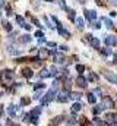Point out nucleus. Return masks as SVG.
<instances>
[{"label":"nucleus","instance_id":"nucleus-1","mask_svg":"<svg viewBox=\"0 0 117 126\" xmlns=\"http://www.w3.org/2000/svg\"><path fill=\"white\" fill-rule=\"evenodd\" d=\"M54 95H56V90H53V88H51V90H48V91H47V94H45V97H44V98H43V101H41V103H43V106H47V104L54 98Z\"/></svg>","mask_w":117,"mask_h":126},{"label":"nucleus","instance_id":"nucleus-2","mask_svg":"<svg viewBox=\"0 0 117 126\" xmlns=\"http://www.w3.org/2000/svg\"><path fill=\"white\" fill-rule=\"evenodd\" d=\"M104 76H105V79H108L111 84H117V76L114 75V73H111V72L105 70V72H104Z\"/></svg>","mask_w":117,"mask_h":126},{"label":"nucleus","instance_id":"nucleus-3","mask_svg":"<svg viewBox=\"0 0 117 126\" xmlns=\"http://www.w3.org/2000/svg\"><path fill=\"white\" fill-rule=\"evenodd\" d=\"M104 43L107 46H117V40H116V37H113V35H107L104 38Z\"/></svg>","mask_w":117,"mask_h":126},{"label":"nucleus","instance_id":"nucleus-4","mask_svg":"<svg viewBox=\"0 0 117 126\" xmlns=\"http://www.w3.org/2000/svg\"><path fill=\"white\" fill-rule=\"evenodd\" d=\"M85 16H87L88 21L94 22V19L97 18V12H95V10H85Z\"/></svg>","mask_w":117,"mask_h":126},{"label":"nucleus","instance_id":"nucleus-5","mask_svg":"<svg viewBox=\"0 0 117 126\" xmlns=\"http://www.w3.org/2000/svg\"><path fill=\"white\" fill-rule=\"evenodd\" d=\"M57 30H58V32H60V34H61V35H63L64 38H69V37H70V32L66 31V30H64V28L61 27V24H58V25H57Z\"/></svg>","mask_w":117,"mask_h":126},{"label":"nucleus","instance_id":"nucleus-6","mask_svg":"<svg viewBox=\"0 0 117 126\" xmlns=\"http://www.w3.org/2000/svg\"><path fill=\"white\" fill-rule=\"evenodd\" d=\"M57 100L60 101V103H66V101H67V93H66V91L58 93L57 94Z\"/></svg>","mask_w":117,"mask_h":126},{"label":"nucleus","instance_id":"nucleus-7","mask_svg":"<svg viewBox=\"0 0 117 126\" xmlns=\"http://www.w3.org/2000/svg\"><path fill=\"white\" fill-rule=\"evenodd\" d=\"M76 82H78V85H79V87H82V88H85V87H87V79H85L84 76H79V78L76 79Z\"/></svg>","mask_w":117,"mask_h":126},{"label":"nucleus","instance_id":"nucleus-8","mask_svg":"<svg viewBox=\"0 0 117 126\" xmlns=\"http://www.w3.org/2000/svg\"><path fill=\"white\" fill-rule=\"evenodd\" d=\"M22 75H24L25 78H31V76H32V70H31L29 67H25V69L22 70Z\"/></svg>","mask_w":117,"mask_h":126},{"label":"nucleus","instance_id":"nucleus-9","mask_svg":"<svg viewBox=\"0 0 117 126\" xmlns=\"http://www.w3.org/2000/svg\"><path fill=\"white\" fill-rule=\"evenodd\" d=\"M82 107H84V106H82L81 103H75V104L72 106V110H73V111H79V110H82Z\"/></svg>","mask_w":117,"mask_h":126},{"label":"nucleus","instance_id":"nucleus-10","mask_svg":"<svg viewBox=\"0 0 117 126\" xmlns=\"http://www.w3.org/2000/svg\"><path fill=\"white\" fill-rule=\"evenodd\" d=\"M102 21H104V24H105V27H107L108 30H111V28H113V22H111V21H110L108 18H104Z\"/></svg>","mask_w":117,"mask_h":126},{"label":"nucleus","instance_id":"nucleus-11","mask_svg":"<svg viewBox=\"0 0 117 126\" xmlns=\"http://www.w3.org/2000/svg\"><path fill=\"white\" fill-rule=\"evenodd\" d=\"M84 24H85V22H84L82 18H78V19H76V25H78V28H84V27H85Z\"/></svg>","mask_w":117,"mask_h":126},{"label":"nucleus","instance_id":"nucleus-12","mask_svg":"<svg viewBox=\"0 0 117 126\" xmlns=\"http://www.w3.org/2000/svg\"><path fill=\"white\" fill-rule=\"evenodd\" d=\"M7 111H9V114H10V116H15V113H16L15 106H9V107H7Z\"/></svg>","mask_w":117,"mask_h":126},{"label":"nucleus","instance_id":"nucleus-13","mask_svg":"<svg viewBox=\"0 0 117 126\" xmlns=\"http://www.w3.org/2000/svg\"><path fill=\"white\" fill-rule=\"evenodd\" d=\"M16 22H18L21 27H24V25H25V21H24V18H22V16H16Z\"/></svg>","mask_w":117,"mask_h":126},{"label":"nucleus","instance_id":"nucleus-14","mask_svg":"<svg viewBox=\"0 0 117 126\" xmlns=\"http://www.w3.org/2000/svg\"><path fill=\"white\" fill-rule=\"evenodd\" d=\"M91 46H92V47H98V46H100V41H98L97 38H91Z\"/></svg>","mask_w":117,"mask_h":126},{"label":"nucleus","instance_id":"nucleus-15","mask_svg":"<svg viewBox=\"0 0 117 126\" xmlns=\"http://www.w3.org/2000/svg\"><path fill=\"white\" fill-rule=\"evenodd\" d=\"M50 75H51V73H50V72H48L47 69H44V70H43V72L40 73V76H41V78H47V76H50Z\"/></svg>","mask_w":117,"mask_h":126},{"label":"nucleus","instance_id":"nucleus-16","mask_svg":"<svg viewBox=\"0 0 117 126\" xmlns=\"http://www.w3.org/2000/svg\"><path fill=\"white\" fill-rule=\"evenodd\" d=\"M21 40H22V43H29V41H31V35H28V34H27V35H22Z\"/></svg>","mask_w":117,"mask_h":126},{"label":"nucleus","instance_id":"nucleus-17","mask_svg":"<svg viewBox=\"0 0 117 126\" xmlns=\"http://www.w3.org/2000/svg\"><path fill=\"white\" fill-rule=\"evenodd\" d=\"M3 27H4V30H6V31H12V25H10L9 22H6V21H4V22H3Z\"/></svg>","mask_w":117,"mask_h":126},{"label":"nucleus","instance_id":"nucleus-18","mask_svg":"<svg viewBox=\"0 0 117 126\" xmlns=\"http://www.w3.org/2000/svg\"><path fill=\"white\" fill-rule=\"evenodd\" d=\"M70 98H72V100H79V98H81V94H79V93H72V94H70Z\"/></svg>","mask_w":117,"mask_h":126},{"label":"nucleus","instance_id":"nucleus-19","mask_svg":"<svg viewBox=\"0 0 117 126\" xmlns=\"http://www.w3.org/2000/svg\"><path fill=\"white\" fill-rule=\"evenodd\" d=\"M88 101H89L91 104H94V103H95V95L94 94H88Z\"/></svg>","mask_w":117,"mask_h":126},{"label":"nucleus","instance_id":"nucleus-20","mask_svg":"<svg viewBox=\"0 0 117 126\" xmlns=\"http://www.w3.org/2000/svg\"><path fill=\"white\" fill-rule=\"evenodd\" d=\"M69 19H70V21H76V18H75V10H69Z\"/></svg>","mask_w":117,"mask_h":126},{"label":"nucleus","instance_id":"nucleus-21","mask_svg":"<svg viewBox=\"0 0 117 126\" xmlns=\"http://www.w3.org/2000/svg\"><path fill=\"white\" fill-rule=\"evenodd\" d=\"M100 111H101V107H100V106H95V107L92 109V113H94V114H98Z\"/></svg>","mask_w":117,"mask_h":126},{"label":"nucleus","instance_id":"nucleus-22","mask_svg":"<svg viewBox=\"0 0 117 126\" xmlns=\"http://www.w3.org/2000/svg\"><path fill=\"white\" fill-rule=\"evenodd\" d=\"M92 27H94L95 30H100V28H101V24H100L98 21H95V22H92Z\"/></svg>","mask_w":117,"mask_h":126},{"label":"nucleus","instance_id":"nucleus-23","mask_svg":"<svg viewBox=\"0 0 117 126\" xmlns=\"http://www.w3.org/2000/svg\"><path fill=\"white\" fill-rule=\"evenodd\" d=\"M40 88H44V84H41V82H37V84L34 85V90H40Z\"/></svg>","mask_w":117,"mask_h":126},{"label":"nucleus","instance_id":"nucleus-24","mask_svg":"<svg viewBox=\"0 0 117 126\" xmlns=\"http://www.w3.org/2000/svg\"><path fill=\"white\" fill-rule=\"evenodd\" d=\"M76 70H78V72H79V73H82V72H84V70H85V67H84V66H82V64H78V66H76Z\"/></svg>","mask_w":117,"mask_h":126},{"label":"nucleus","instance_id":"nucleus-25","mask_svg":"<svg viewBox=\"0 0 117 126\" xmlns=\"http://www.w3.org/2000/svg\"><path fill=\"white\" fill-rule=\"evenodd\" d=\"M28 103H29V98H27V97H24V98L21 100V104H22V106H25V104H28Z\"/></svg>","mask_w":117,"mask_h":126},{"label":"nucleus","instance_id":"nucleus-26","mask_svg":"<svg viewBox=\"0 0 117 126\" xmlns=\"http://www.w3.org/2000/svg\"><path fill=\"white\" fill-rule=\"evenodd\" d=\"M102 54H104V56H108V54H111V50H110V48H104V50H102Z\"/></svg>","mask_w":117,"mask_h":126},{"label":"nucleus","instance_id":"nucleus-27","mask_svg":"<svg viewBox=\"0 0 117 126\" xmlns=\"http://www.w3.org/2000/svg\"><path fill=\"white\" fill-rule=\"evenodd\" d=\"M97 79H98V76H97L95 73H91V75H89V81H97Z\"/></svg>","mask_w":117,"mask_h":126},{"label":"nucleus","instance_id":"nucleus-28","mask_svg":"<svg viewBox=\"0 0 117 126\" xmlns=\"http://www.w3.org/2000/svg\"><path fill=\"white\" fill-rule=\"evenodd\" d=\"M44 22H45V24L48 25V28H53V25H51V22H50V21L47 19V16H44Z\"/></svg>","mask_w":117,"mask_h":126},{"label":"nucleus","instance_id":"nucleus-29","mask_svg":"<svg viewBox=\"0 0 117 126\" xmlns=\"http://www.w3.org/2000/svg\"><path fill=\"white\" fill-rule=\"evenodd\" d=\"M50 70H51V72H50L51 75H56V73H57V67H56V66H51V69H50Z\"/></svg>","mask_w":117,"mask_h":126},{"label":"nucleus","instance_id":"nucleus-30","mask_svg":"<svg viewBox=\"0 0 117 126\" xmlns=\"http://www.w3.org/2000/svg\"><path fill=\"white\" fill-rule=\"evenodd\" d=\"M94 122H95V125H97V126H102V123H101V120H100L98 117H95V119H94Z\"/></svg>","mask_w":117,"mask_h":126},{"label":"nucleus","instance_id":"nucleus-31","mask_svg":"<svg viewBox=\"0 0 117 126\" xmlns=\"http://www.w3.org/2000/svg\"><path fill=\"white\" fill-rule=\"evenodd\" d=\"M57 1H58V4H60L63 9H67V7H66V4H64V0H57Z\"/></svg>","mask_w":117,"mask_h":126},{"label":"nucleus","instance_id":"nucleus-32","mask_svg":"<svg viewBox=\"0 0 117 126\" xmlns=\"http://www.w3.org/2000/svg\"><path fill=\"white\" fill-rule=\"evenodd\" d=\"M47 46H48V47H54V48L57 47V44H56V43H53V41H50V43H47Z\"/></svg>","mask_w":117,"mask_h":126},{"label":"nucleus","instance_id":"nucleus-33","mask_svg":"<svg viewBox=\"0 0 117 126\" xmlns=\"http://www.w3.org/2000/svg\"><path fill=\"white\" fill-rule=\"evenodd\" d=\"M35 37H38V38H41V37H44V34H43L41 31H37V32H35Z\"/></svg>","mask_w":117,"mask_h":126},{"label":"nucleus","instance_id":"nucleus-34","mask_svg":"<svg viewBox=\"0 0 117 126\" xmlns=\"http://www.w3.org/2000/svg\"><path fill=\"white\" fill-rule=\"evenodd\" d=\"M61 120H63V117H61V116H58V117H56V120H54L53 123H60Z\"/></svg>","mask_w":117,"mask_h":126},{"label":"nucleus","instance_id":"nucleus-35","mask_svg":"<svg viewBox=\"0 0 117 126\" xmlns=\"http://www.w3.org/2000/svg\"><path fill=\"white\" fill-rule=\"evenodd\" d=\"M32 22L37 25V27H43V25H40V22H38V19H35V18H32Z\"/></svg>","mask_w":117,"mask_h":126},{"label":"nucleus","instance_id":"nucleus-36","mask_svg":"<svg viewBox=\"0 0 117 126\" xmlns=\"http://www.w3.org/2000/svg\"><path fill=\"white\" fill-rule=\"evenodd\" d=\"M24 28H25L27 31H31V25H29V24H25V25H24Z\"/></svg>","mask_w":117,"mask_h":126},{"label":"nucleus","instance_id":"nucleus-37","mask_svg":"<svg viewBox=\"0 0 117 126\" xmlns=\"http://www.w3.org/2000/svg\"><path fill=\"white\" fill-rule=\"evenodd\" d=\"M6 12H7V15H12V9H10V7H9V6H7V7H6Z\"/></svg>","mask_w":117,"mask_h":126},{"label":"nucleus","instance_id":"nucleus-38","mask_svg":"<svg viewBox=\"0 0 117 126\" xmlns=\"http://www.w3.org/2000/svg\"><path fill=\"white\" fill-rule=\"evenodd\" d=\"M60 48H61L63 51H66V50H67V47H66V46H60Z\"/></svg>","mask_w":117,"mask_h":126},{"label":"nucleus","instance_id":"nucleus-39","mask_svg":"<svg viewBox=\"0 0 117 126\" xmlns=\"http://www.w3.org/2000/svg\"><path fill=\"white\" fill-rule=\"evenodd\" d=\"M4 6V0H0V7H3Z\"/></svg>","mask_w":117,"mask_h":126},{"label":"nucleus","instance_id":"nucleus-40","mask_svg":"<svg viewBox=\"0 0 117 126\" xmlns=\"http://www.w3.org/2000/svg\"><path fill=\"white\" fill-rule=\"evenodd\" d=\"M114 4H116V6H117V0H114Z\"/></svg>","mask_w":117,"mask_h":126},{"label":"nucleus","instance_id":"nucleus-41","mask_svg":"<svg viewBox=\"0 0 117 126\" xmlns=\"http://www.w3.org/2000/svg\"><path fill=\"white\" fill-rule=\"evenodd\" d=\"M0 97H1V93H0Z\"/></svg>","mask_w":117,"mask_h":126},{"label":"nucleus","instance_id":"nucleus-42","mask_svg":"<svg viewBox=\"0 0 117 126\" xmlns=\"http://www.w3.org/2000/svg\"><path fill=\"white\" fill-rule=\"evenodd\" d=\"M47 1H50V0H47Z\"/></svg>","mask_w":117,"mask_h":126},{"label":"nucleus","instance_id":"nucleus-43","mask_svg":"<svg viewBox=\"0 0 117 126\" xmlns=\"http://www.w3.org/2000/svg\"><path fill=\"white\" fill-rule=\"evenodd\" d=\"M0 126H1V125H0Z\"/></svg>","mask_w":117,"mask_h":126}]
</instances>
